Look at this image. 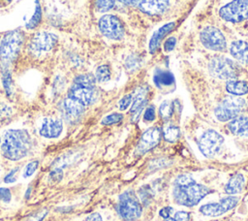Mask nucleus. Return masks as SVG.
Here are the masks:
<instances>
[{"instance_id": "obj_15", "label": "nucleus", "mask_w": 248, "mask_h": 221, "mask_svg": "<svg viewBox=\"0 0 248 221\" xmlns=\"http://www.w3.org/2000/svg\"><path fill=\"white\" fill-rule=\"evenodd\" d=\"M68 97L78 101L83 106H89L96 101L97 92L94 87H87L74 83L68 90Z\"/></svg>"}, {"instance_id": "obj_39", "label": "nucleus", "mask_w": 248, "mask_h": 221, "mask_svg": "<svg viewBox=\"0 0 248 221\" xmlns=\"http://www.w3.org/2000/svg\"><path fill=\"white\" fill-rule=\"evenodd\" d=\"M132 101H133V97H132V95H131V94L125 95L124 97H122V98H121V100H120V101H119V103H118L119 109H120L121 110H126V109L131 105Z\"/></svg>"}, {"instance_id": "obj_14", "label": "nucleus", "mask_w": 248, "mask_h": 221, "mask_svg": "<svg viewBox=\"0 0 248 221\" xmlns=\"http://www.w3.org/2000/svg\"><path fill=\"white\" fill-rule=\"evenodd\" d=\"M84 107L78 101L67 96L60 104V111L65 120L73 123L78 121L83 114Z\"/></svg>"}, {"instance_id": "obj_46", "label": "nucleus", "mask_w": 248, "mask_h": 221, "mask_svg": "<svg viewBox=\"0 0 248 221\" xmlns=\"http://www.w3.org/2000/svg\"><path fill=\"white\" fill-rule=\"evenodd\" d=\"M31 192H32V188H31V187H28V189H27V191H26V193H25V198H26V199H29V197H30V195H31Z\"/></svg>"}, {"instance_id": "obj_7", "label": "nucleus", "mask_w": 248, "mask_h": 221, "mask_svg": "<svg viewBox=\"0 0 248 221\" xmlns=\"http://www.w3.org/2000/svg\"><path fill=\"white\" fill-rule=\"evenodd\" d=\"M219 16L226 21L236 23L248 18V0H232L221 7Z\"/></svg>"}, {"instance_id": "obj_30", "label": "nucleus", "mask_w": 248, "mask_h": 221, "mask_svg": "<svg viewBox=\"0 0 248 221\" xmlns=\"http://www.w3.org/2000/svg\"><path fill=\"white\" fill-rule=\"evenodd\" d=\"M173 112V108L170 102L169 101H164L159 108V113L160 116L164 119V120H168L170 118V116L172 115Z\"/></svg>"}, {"instance_id": "obj_28", "label": "nucleus", "mask_w": 248, "mask_h": 221, "mask_svg": "<svg viewBox=\"0 0 248 221\" xmlns=\"http://www.w3.org/2000/svg\"><path fill=\"white\" fill-rule=\"evenodd\" d=\"M95 79L99 82H106L110 79V70L108 65H101L97 68Z\"/></svg>"}, {"instance_id": "obj_12", "label": "nucleus", "mask_w": 248, "mask_h": 221, "mask_svg": "<svg viewBox=\"0 0 248 221\" xmlns=\"http://www.w3.org/2000/svg\"><path fill=\"white\" fill-rule=\"evenodd\" d=\"M57 36L50 32H37L30 40L29 49L32 53L40 54L52 49L57 43Z\"/></svg>"}, {"instance_id": "obj_37", "label": "nucleus", "mask_w": 248, "mask_h": 221, "mask_svg": "<svg viewBox=\"0 0 248 221\" xmlns=\"http://www.w3.org/2000/svg\"><path fill=\"white\" fill-rule=\"evenodd\" d=\"M12 200V193L9 188L1 187L0 188V201L3 203H10Z\"/></svg>"}, {"instance_id": "obj_23", "label": "nucleus", "mask_w": 248, "mask_h": 221, "mask_svg": "<svg viewBox=\"0 0 248 221\" xmlns=\"http://www.w3.org/2000/svg\"><path fill=\"white\" fill-rule=\"evenodd\" d=\"M154 82L158 87L170 86L174 83L173 75L166 70H157L154 74Z\"/></svg>"}, {"instance_id": "obj_16", "label": "nucleus", "mask_w": 248, "mask_h": 221, "mask_svg": "<svg viewBox=\"0 0 248 221\" xmlns=\"http://www.w3.org/2000/svg\"><path fill=\"white\" fill-rule=\"evenodd\" d=\"M161 134L162 132L158 127H151L147 129L141 135V138L137 147V152L139 154H143L155 147L160 142Z\"/></svg>"}, {"instance_id": "obj_40", "label": "nucleus", "mask_w": 248, "mask_h": 221, "mask_svg": "<svg viewBox=\"0 0 248 221\" xmlns=\"http://www.w3.org/2000/svg\"><path fill=\"white\" fill-rule=\"evenodd\" d=\"M139 62L140 61L138 60V58L136 56H134V55L129 56L127 58V60H126V68H127V70H135V69H137L139 67Z\"/></svg>"}, {"instance_id": "obj_31", "label": "nucleus", "mask_w": 248, "mask_h": 221, "mask_svg": "<svg viewBox=\"0 0 248 221\" xmlns=\"http://www.w3.org/2000/svg\"><path fill=\"white\" fill-rule=\"evenodd\" d=\"M47 213H48V209L44 207V208H41V209L33 212L32 214L28 215L22 221H43L45 219V217L47 215Z\"/></svg>"}, {"instance_id": "obj_3", "label": "nucleus", "mask_w": 248, "mask_h": 221, "mask_svg": "<svg viewBox=\"0 0 248 221\" xmlns=\"http://www.w3.org/2000/svg\"><path fill=\"white\" fill-rule=\"evenodd\" d=\"M24 41L23 33L13 30L5 34L0 43V59L5 66L12 63L17 57Z\"/></svg>"}, {"instance_id": "obj_35", "label": "nucleus", "mask_w": 248, "mask_h": 221, "mask_svg": "<svg viewBox=\"0 0 248 221\" xmlns=\"http://www.w3.org/2000/svg\"><path fill=\"white\" fill-rule=\"evenodd\" d=\"M63 178V170L61 168H54L48 174V179L53 183H58Z\"/></svg>"}, {"instance_id": "obj_11", "label": "nucleus", "mask_w": 248, "mask_h": 221, "mask_svg": "<svg viewBox=\"0 0 248 221\" xmlns=\"http://www.w3.org/2000/svg\"><path fill=\"white\" fill-rule=\"evenodd\" d=\"M119 2L138 7L142 13L149 16H157L163 14L170 3V0H118Z\"/></svg>"}, {"instance_id": "obj_42", "label": "nucleus", "mask_w": 248, "mask_h": 221, "mask_svg": "<svg viewBox=\"0 0 248 221\" xmlns=\"http://www.w3.org/2000/svg\"><path fill=\"white\" fill-rule=\"evenodd\" d=\"M175 44H176V40L174 37H170L169 39H167V41L165 42V45H164V49L166 51H171L174 47H175Z\"/></svg>"}, {"instance_id": "obj_41", "label": "nucleus", "mask_w": 248, "mask_h": 221, "mask_svg": "<svg viewBox=\"0 0 248 221\" xmlns=\"http://www.w3.org/2000/svg\"><path fill=\"white\" fill-rule=\"evenodd\" d=\"M18 169H13L11 170L4 177L5 183H14L16 181V174H17Z\"/></svg>"}, {"instance_id": "obj_18", "label": "nucleus", "mask_w": 248, "mask_h": 221, "mask_svg": "<svg viewBox=\"0 0 248 221\" xmlns=\"http://www.w3.org/2000/svg\"><path fill=\"white\" fill-rule=\"evenodd\" d=\"M232 56L240 63L248 62V43L242 40L233 41L230 47Z\"/></svg>"}, {"instance_id": "obj_10", "label": "nucleus", "mask_w": 248, "mask_h": 221, "mask_svg": "<svg viewBox=\"0 0 248 221\" xmlns=\"http://www.w3.org/2000/svg\"><path fill=\"white\" fill-rule=\"evenodd\" d=\"M101 33L111 40H120L124 36V26L121 20L113 15H105L99 19Z\"/></svg>"}, {"instance_id": "obj_33", "label": "nucleus", "mask_w": 248, "mask_h": 221, "mask_svg": "<svg viewBox=\"0 0 248 221\" xmlns=\"http://www.w3.org/2000/svg\"><path fill=\"white\" fill-rule=\"evenodd\" d=\"M115 0H96V9L99 12H108L113 8Z\"/></svg>"}, {"instance_id": "obj_47", "label": "nucleus", "mask_w": 248, "mask_h": 221, "mask_svg": "<svg viewBox=\"0 0 248 221\" xmlns=\"http://www.w3.org/2000/svg\"><path fill=\"white\" fill-rule=\"evenodd\" d=\"M0 143H1V137H0Z\"/></svg>"}, {"instance_id": "obj_32", "label": "nucleus", "mask_w": 248, "mask_h": 221, "mask_svg": "<svg viewBox=\"0 0 248 221\" xmlns=\"http://www.w3.org/2000/svg\"><path fill=\"white\" fill-rule=\"evenodd\" d=\"M122 119H123V115L121 113L113 112V113H110V114L105 116L102 119V124L103 125H112V124L120 122Z\"/></svg>"}, {"instance_id": "obj_38", "label": "nucleus", "mask_w": 248, "mask_h": 221, "mask_svg": "<svg viewBox=\"0 0 248 221\" xmlns=\"http://www.w3.org/2000/svg\"><path fill=\"white\" fill-rule=\"evenodd\" d=\"M143 119L146 122H151L155 119V108L154 106H149L146 108L143 113Z\"/></svg>"}, {"instance_id": "obj_1", "label": "nucleus", "mask_w": 248, "mask_h": 221, "mask_svg": "<svg viewBox=\"0 0 248 221\" xmlns=\"http://www.w3.org/2000/svg\"><path fill=\"white\" fill-rule=\"evenodd\" d=\"M209 193L210 190L207 187L197 183L188 174L178 175L173 182V200L181 205L194 206Z\"/></svg>"}, {"instance_id": "obj_24", "label": "nucleus", "mask_w": 248, "mask_h": 221, "mask_svg": "<svg viewBox=\"0 0 248 221\" xmlns=\"http://www.w3.org/2000/svg\"><path fill=\"white\" fill-rule=\"evenodd\" d=\"M226 90L234 96H241L248 93V84L243 80L231 79L226 84Z\"/></svg>"}, {"instance_id": "obj_26", "label": "nucleus", "mask_w": 248, "mask_h": 221, "mask_svg": "<svg viewBox=\"0 0 248 221\" xmlns=\"http://www.w3.org/2000/svg\"><path fill=\"white\" fill-rule=\"evenodd\" d=\"M95 82H96L95 76L91 74L78 75L74 79V83L79 84L82 86H87V87H95Z\"/></svg>"}, {"instance_id": "obj_9", "label": "nucleus", "mask_w": 248, "mask_h": 221, "mask_svg": "<svg viewBox=\"0 0 248 221\" xmlns=\"http://www.w3.org/2000/svg\"><path fill=\"white\" fill-rule=\"evenodd\" d=\"M224 142L223 137L214 130H206L199 140V148L206 157L215 156Z\"/></svg>"}, {"instance_id": "obj_25", "label": "nucleus", "mask_w": 248, "mask_h": 221, "mask_svg": "<svg viewBox=\"0 0 248 221\" xmlns=\"http://www.w3.org/2000/svg\"><path fill=\"white\" fill-rule=\"evenodd\" d=\"M2 83L7 96H12L14 93V83L11 77V73L9 72L7 67L2 69Z\"/></svg>"}, {"instance_id": "obj_13", "label": "nucleus", "mask_w": 248, "mask_h": 221, "mask_svg": "<svg viewBox=\"0 0 248 221\" xmlns=\"http://www.w3.org/2000/svg\"><path fill=\"white\" fill-rule=\"evenodd\" d=\"M239 201V198L237 197H226L222 200H220L217 203L212 204H206L201 206L200 211L206 216L216 217L224 214L228 210H231L233 208Z\"/></svg>"}, {"instance_id": "obj_5", "label": "nucleus", "mask_w": 248, "mask_h": 221, "mask_svg": "<svg viewBox=\"0 0 248 221\" xmlns=\"http://www.w3.org/2000/svg\"><path fill=\"white\" fill-rule=\"evenodd\" d=\"M246 102L238 96L226 97L215 109L214 113L219 121H229L235 118L245 108Z\"/></svg>"}, {"instance_id": "obj_21", "label": "nucleus", "mask_w": 248, "mask_h": 221, "mask_svg": "<svg viewBox=\"0 0 248 221\" xmlns=\"http://www.w3.org/2000/svg\"><path fill=\"white\" fill-rule=\"evenodd\" d=\"M146 104V89L140 88L135 95V98L133 100V105L131 108V113H132V120L136 121L138 120L143 107Z\"/></svg>"}, {"instance_id": "obj_44", "label": "nucleus", "mask_w": 248, "mask_h": 221, "mask_svg": "<svg viewBox=\"0 0 248 221\" xmlns=\"http://www.w3.org/2000/svg\"><path fill=\"white\" fill-rule=\"evenodd\" d=\"M172 211H173V208L171 206H165V207L161 208L159 214H160L161 217L167 219V218H169L171 215Z\"/></svg>"}, {"instance_id": "obj_29", "label": "nucleus", "mask_w": 248, "mask_h": 221, "mask_svg": "<svg viewBox=\"0 0 248 221\" xmlns=\"http://www.w3.org/2000/svg\"><path fill=\"white\" fill-rule=\"evenodd\" d=\"M179 129L175 126H168L165 128L164 130V138L166 141L170 142H174L175 141H177V139L179 138Z\"/></svg>"}, {"instance_id": "obj_8", "label": "nucleus", "mask_w": 248, "mask_h": 221, "mask_svg": "<svg viewBox=\"0 0 248 221\" xmlns=\"http://www.w3.org/2000/svg\"><path fill=\"white\" fill-rule=\"evenodd\" d=\"M200 40L203 47L210 50L223 51L227 47L225 36L218 28L213 26L204 27L200 34Z\"/></svg>"}, {"instance_id": "obj_19", "label": "nucleus", "mask_w": 248, "mask_h": 221, "mask_svg": "<svg viewBox=\"0 0 248 221\" xmlns=\"http://www.w3.org/2000/svg\"><path fill=\"white\" fill-rule=\"evenodd\" d=\"M175 26V23L173 21L169 22L162 27H160L158 30H156L153 35L151 36V39L149 41V52L154 53L156 49L158 48V46L160 45L161 41L165 36H167Z\"/></svg>"}, {"instance_id": "obj_2", "label": "nucleus", "mask_w": 248, "mask_h": 221, "mask_svg": "<svg viewBox=\"0 0 248 221\" xmlns=\"http://www.w3.org/2000/svg\"><path fill=\"white\" fill-rule=\"evenodd\" d=\"M32 149V138L26 130L10 129L5 132L1 144L2 155L11 161L26 157Z\"/></svg>"}, {"instance_id": "obj_17", "label": "nucleus", "mask_w": 248, "mask_h": 221, "mask_svg": "<svg viewBox=\"0 0 248 221\" xmlns=\"http://www.w3.org/2000/svg\"><path fill=\"white\" fill-rule=\"evenodd\" d=\"M63 131V122L61 119L46 117L43 120L39 133L42 137L46 139L58 138Z\"/></svg>"}, {"instance_id": "obj_36", "label": "nucleus", "mask_w": 248, "mask_h": 221, "mask_svg": "<svg viewBox=\"0 0 248 221\" xmlns=\"http://www.w3.org/2000/svg\"><path fill=\"white\" fill-rule=\"evenodd\" d=\"M165 221H190V214L186 211H177L173 216H170Z\"/></svg>"}, {"instance_id": "obj_6", "label": "nucleus", "mask_w": 248, "mask_h": 221, "mask_svg": "<svg viewBox=\"0 0 248 221\" xmlns=\"http://www.w3.org/2000/svg\"><path fill=\"white\" fill-rule=\"evenodd\" d=\"M117 210L120 216L128 221L136 220L140 216L142 207L134 191H126L120 195Z\"/></svg>"}, {"instance_id": "obj_34", "label": "nucleus", "mask_w": 248, "mask_h": 221, "mask_svg": "<svg viewBox=\"0 0 248 221\" xmlns=\"http://www.w3.org/2000/svg\"><path fill=\"white\" fill-rule=\"evenodd\" d=\"M38 167H39V161L33 160V161L29 162V163L25 166V168H24L23 174H22L23 177H24V178L30 177V176L37 171Z\"/></svg>"}, {"instance_id": "obj_43", "label": "nucleus", "mask_w": 248, "mask_h": 221, "mask_svg": "<svg viewBox=\"0 0 248 221\" xmlns=\"http://www.w3.org/2000/svg\"><path fill=\"white\" fill-rule=\"evenodd\" d=\"M11 109L7 105L0 103V118L8 117L11 114Z\"/></svg>"}, {"instance_id": "obj_48", "label": "nucleus", "mask_w": 248, "mask_h": 221, "mask_svg": "<svg viewBox=\"0 0 248 221\" xmlns=\"http://www.w3.org/2000/svg\"><path fill=\"white\" fill-rule=\"evenodd\" d=\"M9 1H10V0H9Z\"/></svg>"}, {"instance_id": "obj_22", "label": "nucleus", "mask_w": 248, "mask_h": 221, "mask_svg": "<svg viewBox=\"0 0 248 221\" xmlns=\"http://www.w3.org/2000/svg\"><path fill=\"white\" fill-rule=\"evenodd\" d=\"M245 185V178L241 174H236L232 175L227 184L225 185V193L229 195H234L240 193Z\"/></svg>"}, {"instance_id": "obj_4", "label": "nucleus", "mask_w": 248, "mask_h": 221, "mask_svg": "<svg viewBox=\"0 0 248 221\" xmlns=\"http://www.w3.org/2000/svg\"><path fill=\"white\" fill-rule=\"evenodd\" d=\"M208 69L213 77L220 79H234L239 74L237 64L224 56L213 57L209 62Z\"/></svg>"}, {"instance_id": "obj_20", "label": "nucleus", "mask_w": 248, "mask_h": 221, "mask_svg": "<svg viewBox=\"0 0 248 221\" xmlns=\"http://www.w3.org/2000/svg\"><path fill=\"white\" fill-rule=\"evenodd\" d=\"M228 128L235 136L248 137V117L236 116L230 121Z\"/></svg>"}, {"instance_id": "obj_45", "label": "nucleus", "mask_w": 248, "mask_h": 221, "mask_svg": "<svg viewBox=\"0 0 248 221\" xmlns=\"http://www.w3.org/2000/svg\"><path fill=\"white\" fill-rule=\"evenodd\" d=\"M85 221H103V219L100 213L94 212V213H91L89 216H87Z\"/></svg>"}, {"instance_id": "obj_27", "label": "nucleus", "mask_w": 248, "mask_h": 221, "mask_svg": "<svg viewBox=\"0 0 248 221\" xmlns=\"http://www.w3.org/2000/svg\"><path fill=\"white\" fill-rule=\"evenodd\" d=\"M41 18H42V11H41L40 4H39V2L37 0L36 1V8H35L34 14H33L32 17L29 19V21L26 23V28L27 29H34V28H36L40 24Z\"/></svg>"}]
</instances>
